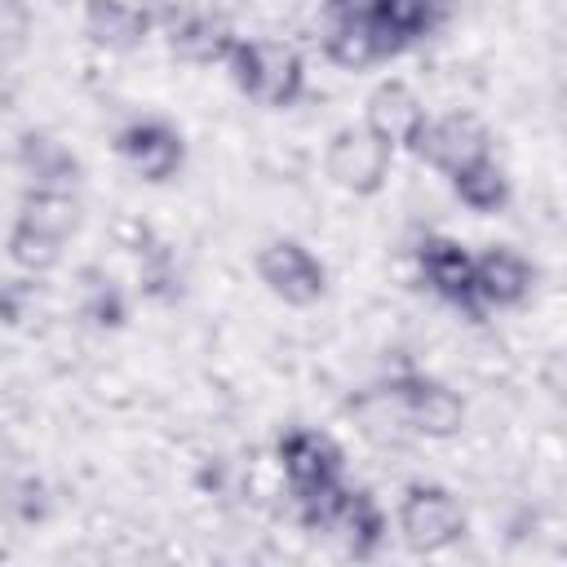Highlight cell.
Instances as JSON below:
<instances>
[{
  "label": "cell",
  "instance_id": "cell-6",
  "mask_svg": "<svg viewBox=\"0 0 567 567\" xmlns=\"http://www.w3.org/2000/svg\"><path fill=\"white\" fill-rule=\"evenodd\" d=\"M416 266H421V279L434 297H443L447 306L465 310L470 319H483V306L474 301V257L447 239V235H425L421 248H416Z\"/></svg>",
  "mask_w": 567,
  "mask_h": 567
},
{
  "label": "cell",
  "instance_id": "cell-20",
  "mask_svg": "<svg viewBox=\"0 0 567 567\" xmlns=\"http://www.w3.org/2000/svg\"><path fill=\"white\" fill-rule=\"evenodd\" d=\"M89 319L115 328V323L124 319V301H120V292H115V288H97V292L89 297Z\"/></svg>",
  "mask_w": 567,
  "mask_h": 567
},
{
  "label": "cell",
  "instance_id": "cell-5",
  "mask_svg": "<svg viewBox=\"0 0 567 567\" xmlns=\"http://www.w3.org/2000/svg\"><path fill=\"white\" fill-rule=\"evenodd\" d=\"M257 275H261V284H266L275 297H284L288 306H315V301L323 297V288H328L323 261H319L306 244H297V239H275V244H266L261 257H257Z\"/></svg>",
  "mask_w": 567,
  "mask_h": 567
},
{
  "label": "cell",
  "instance_id": "cell-7",
  "mask_svg": "<svg viewBox=\"0 0 567 567\" xmlns=\"http://www.w3.org/2000/svg\"><path fill=\"white\" fill-rule=\"evenodd\" d=\"M394 403H399V416L412 434H425V439H447L461 430L465 421V403L456 399V390H447L443 381H430V377H399L390 385Z\"/></svg>",
  "mask_w": 567,
  "mask_h": 567
},
{
  "label": "cell",
  "instance_id": "cell-18",
  "mask_svg": "<svg viewBox=\"0 0 567 567\" xmlns=\"http://www.w3.org/2000/svg\"><path fill=\"white\" fill-rule=\"evenodd\" d=\"M22 168L40 182V186H66V182H75V159H71V151L62 146V142H53V137H44V133H31V137H22Z\"/></svg>",
  "mask_w": 567,
  "mask_h": 567
},
{
  "label": "cell",
  "instance_id": "cell-9",
  "mask_svg": "<svg viewBox=\"0 0 567 567\" xmlns=\"http://www.w3.org/2000/svg\"><path fill=\"white\" fill-rule=\"evenodd\" d=\"M115 151H120V159H124L137 177H146V182H168V177L182 168V159H186L182 133L168 128L164 120H137V124L120 128Z\"/></svg>",
  "mask_w": 567,
  "mask_h": 567
},
{
  "label": "cell",
  "instance_id": "cell-17",
  "mask_svg": "<svg viewBox=\"0 0 567 567\" xmlns=\"http://www.w3.org/2000/svg\"><path fill=\"white\" fill-rule=\"evenodd\" d=\"M452 190H456V199H461L465 208H474V213H496V208L509 199V182H505V173H501V164H496L492 155H483V159L456 168V173H452Z\"/></svg>",
  "mask_w": 567,
  "mask_h": 567
},
{
  "label": "cell",
  "instance_id": "cell-4",
  "mask_svg": "<svg viewBox=\"0 0 567 567\" xmlns=\"http://www.w3.org/2000/svg\"><path fill=\"white\" fill-rule=\"evenodd\" d=\"M390 159H394V151L372 128L359 124V128H337L332 133L328 155H323V168H328V177L341 190L372 195V190H381V182L390 173Z\"/></svg>",
  "mask_w": 567,
  "mask_h": 567
},
{
  "label": "cell",
  "instance_id": "cell-1",
  "mask_svg": "<svg viewBox=\"0 0 567 567\" xmlns=\"http://www.w3.org/2000/svg\"><path fill=\"white\" fill-rule=\"evenodd\" d=\"M235 84L261 106H292L306 89V66L288 44L275 40H235L226 53Z\"/></svg>",
  "mask_w": 567,
  "mask_h": 567
},
{
  "label": "cell",
  "instance_id": "cell-19",
  "mask_svg": "<svg viewBox=\"0 0 567 567\" xmlns=\"http://www.w3.org/2000/svg\"><path fill=\"white\" fill-rule=\"evenodd\" d=\"M9 257L22 266V270H49L58 257H62V239H49V235H35L27 226H13L9 235Z\"/></svg>",
  "mask_w": 567,
  "mask_h": 567
},
{
  "label": "cell",
  "instance_id": "cell-12",
  "mask_svg": "<svg viewBox=\"0 0 567 567\" xmlns=\"http://www.w3.org/2000/svg\"><path fill=\"white\" fill-rule=\"evenodd\" d=\"M532 292V266L523 252L514 248H487L483 257H474V301L483 310H505V306H518L523 297Z\"/></svg>",
  "mask_w": 567,
  "mask_h": 567
},
{
  "label": "cell",
  "instance_id": "cell-15",
  "mask_svg": "<svg viewBox=\"0 0 567 567\" xmlns=\"http://www.w3.org/2000/svg\"><path fill=\"white\" fill-rule=\"evenodd\" d=\"M18 226L35 230V235H49V239H62L80 226V204L71 199L66 186H35L27 199H22V213H18Z\"/></svg>",
  "mask_w": 567,
  "mask_h": 567
},
{
  "label": "cell",
  "instance_id": "cell-11",
  "mask_svg": "<svg viewBox=\"0 0 567 567\" xmlns=\"http://www.w3.org/2000/svg\"><path fill=\"white\" fill-rule=\"evenodd\" d=\"M279 465H284V478L297 496V492H310V487L341 478V447L319 430H288L279 439Z\"/></svg>",
  "mask_w": 567,
  "mask_h": 567
},
{
  "label": "cell",
  "instance_id": "cell-14",
  "mask_svg": "<svg viewBox=\"0 0 567 567\" xmlns=\"http://www.w3.org/2000/svg\"><path fill=\"white\" fill-rule=\"evenodd\" d=\"M151 22L155 18L128 0H89L84 9V31L106 49H137L151 35Z\"/></svg>",
  "mask_w": 567,
  "mask_h": 567
},
{
  "label": "cell",
  "instance_id": "cell-13",
  "mask_svg": "<svg viewBox=\"0 0 567 567\" xmlns=\"http://www.w3.org/2000/svg\"><path fill=\"white\" fill-rule=\"evenodd\" d=\"M323 532H332L354 558H368V554L381 545V536H385V514H381V505H377L368 492L341 487V496H337V505H332Z\"/></svg>",
  "mask_w": 567,
  "mask_h": 567
},
{
  "label": "cell",
  "instance_id": "cell-8",
  "mask_svg": "<svg viewBox=\"0 0 567 567\" xmlns=\"http://www.w3.org/2000/svg\"><path fill=\"white\" fill-rule=\"evenodd\" d=\"M412 151H416L430 168H439V173L452 177L456 168H465V164H474V159L487 155V128H483L474 115L425 120V128H421V137L412 142Z\"/></svg>",
  "mask_w": 567,
  "mask_h": 567
},
{
  "label": "cell",
  "instance_id": "cell-2",
  "mask_svg": "<svg viewBox=\"0 0 567 567\" xmlns=\"http://www.w3.org/2000/svg\"><path fill=\"white\" fill-rule=\"evenodd\" d=\"M332 4H341L346 13H354L363 22V31L372 35L381 58H394V53L421 44L447 18V0H332Z\"/></svg>",
  "mask_w": 567,
  "mask_h": 567
},
{
  "label": "cell",
  "instance_id": "cell-16",
  "mask_svg": "<svg viewBox=\"0 0 567 567\" xmlns=\"http://www.w3.org/2000/svg\"><path fill=\"white\" fill-rule=\"evenodd\" d=\"M164 31H168L173 53H182L190 62H226V53L235 44V35H226L221 27H213L199 13H168L164 18Z\"/></svg>",
  "mask_w": 567,
  "mask_h": 567
},
{
  "label": "cell",
  "instance_id": "cell-3",
  "mask_svg": "<svg viewBox=\"0 0 567 567\" xmlns=\"http://www.w3.org/2000/svg\"><path fill=\"white\" fill-rule=\"evenodd\" d=\"M399 532L416 554L447 549L465 532V509L439 483H412L399 501Z\"/></svg>",
  "mask_w": 567,
  "mask_h": 567
},
{
  "label": "cell",
  "instance_id": "cell-10",
  "mask_svg": "<svg viewBox=\"0 0 567 567\" xmlns=\"http://www.w3.org/2000/svg\"><path fill=\"white\" fill-rule=\"evenodd\" d=\"M425 106H421V97L408 89V84H399V80H385V84H377L372 93H368V106H363V128H372L390 151H412V142L421 137V128H425Z\"/></svg>",
  "mask_w": 567,
  "mask_h": 567
}]
</instances>
